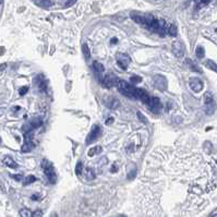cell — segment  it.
Segmentation results:
<instances>
[{
  "instance_id": "6da1fadb",
  "label": "cell",
  "mask_w": 217,
  "mask_h": 217,
  "mask_svg": "<svg viewBox=\"0 0 217 217\" xmlns=\"http://www.w3.org/2000/svg\"><path fill=\"white\" fill-rule=\"evenodd\" d=\"M43 168H44V171H45V173H46V176H47L48 180H49L51 183L56 182V180H57V176H56V173H55L52 166L49 164L48 160L45 159L44 162H43Z\"/></svg>"
},
{
  "instance_id": "7a4b0ae2",
  "label": "cell",
  "mask_w": 217,
  "mask_h": 217,
  "mask_svg": "<svg viewBox=\"0 0 217 217\" xmlns=\"http://www.w3.org/2000/svg\"><path fill=\"white\" fill-rule=\"evenodd\" d=\"M102 134V129L99 126H95L91 130V132L88 133L87 138H86V144H91V143L95 142Z\"/></svg>"
},
{
  "instance_id": "3957f363",
  "label": "cell",
  "mask_w": 217,
  "mask_h": 217,
  "mask_svg": "<svg viewBox=\"0 0 217 217\" xmlns=\"http://www.w3.org/2000/svg\"><path fill=\"white\" fill-rule=\"evenodd\" d=\"M153 83H154V85H155V87L158 88L159 91H165L167 88V80L165 76H163V75H155L154 78H153Z\"/></svg>"
},
{
  "instance_id": "277c9868",
  "label": "cell",
  "mask_w": 217,
  "mask_h": 217,
  "mask_svg": "<svg viewBox=\"0 0 217 217\" xmlns=\"http://www.w3.org/2000/svg\"><path fill=\"white\" fill-rule=\"evenodd\" d=\"M117 60H118L119 67L121 69H123V70H126L128 65L130 63V61H131V59H130V57L127 54H122V52H120V54L117 55Z\"/></svg>"
},
{
  "instance_id": "5b68a950",
  "label": "cell",
  "mask_w": 217,
  "mask_h": 217,
  "mask_svg": "<svg viewBox=\"0 0 217 217\" xmlns=\"http://www.w3.org/2000/svg\"><path fill=\"white\" fill-rule=\"evenodd\" d=\"M189 84H190L191 90L193 92H195V93H199V92H201L203 90V82L201 81L200 79H197V78L190 79Z\"/></svg>"
},
{
  "instance_id": "8992f818",
  "label": "cell",
  "mask_w": 217,
  "mask_h": 217,
  "mask_svg": "<svg viewBox=\"0 0 217 217\" xmlns=\"http://www.w3.org/2000/svg\"><path fill=\"white\" fill-rule=\"evenodd\" d=\"M173 51L176 57H182L184 54V45L181 42H175L173 45Z\"/></svg>"
},
{
  "instance_id": "52a82bcc",
  "label": "cell",
  "mask_w": 217,
  "mask_h": 217,
  "mask_svg": "<svg viewBox=\"0 0 217 217\" xmlns=\"http://www.w3.org/2000/svg\"><path fill=\"white\" fill-rule=\"evenodd\" d=\"M135 94H136V98L141 99L143 103H145V104L149 105L151 97H149V94H147L145 91H143L141 88H135Z\"/></svg>"
},
{
  "instance_id": "ba28073f",
  "label": "cell",
  "mask_w": 217,
  "mask_h": 217,
  "mask_svg": "<svg viewBox=\"0 0 217 217\" xmlns=\"http://www.w3.org/2000/svg\"><path fill=\"white\" fill-rule=\"evenodd\" d=\"M117 81H118V79L114 78L112 75H107V76H105L104 80H103V85L107 88H110V87H112V86L117 85Z\"/></svg>"
},
{
  "instance_id": "9c48e42d",
  "label": "cell",
  "mask_w": 217,
  "mask_h": 217,
  "mask_svg": "<svg viewBox=\"0 0 217 217\" xmlns=\"http://www.w3.org/2000/svg\"><path fill=\"white\" fill-rule=\"evenodd\" d=\"M105 104L110 109H117L120 106V102L117 98H115V97H108V98H106Z\"/></svg>"
},
{
  "instance_id": "30bf717a",
  "label": "cell",
  "mask_w": 217,
  "mask_h": 217,
  "mask_svg": "<svg viewBox=\"0 0 217 217\" xmlns=\"http://www.w3.org/2000/svg\"><path fill=\"white\" fill-rule=\"evenodd\" d=\"M131 19H132L135 23L140 24V25H145L146 24L145 15H141V14H139V13L132 12V13H131Z\"/></svg>"
},
{
  "instance_id": "8fae6325",
  "label": "cell",
  "mask_w": 217,
  "mask_h": 217,
  "mask_svg": "<svg viewBox=\"0 0 217 217\" xmlns=\"http://www.w3.org/2000/svg\"><path fill=\"white\" fill-rule=\"evenodd\" d=\"M34 2L37 4L38 7L42 8H49L52 6V1L51 0H34Z\"/></svg>"
},
{
  "instance_id": "7c38bea8",
  "label": "cell",
  "mask_w": 217,
  "mask_h": 217,
  "mask_svg": "<svg viewBox=\"0 0 217 217\" xmlns=\"http://www.w3.org/2000/svg\"><path fill=\"white\" fill-rule=\"evenodd\" d=\"M149 106L153 107V108H160L162 107V103L158 97H151L149 103Z\"/></svg>"
},
{
  "instance_id": "4fadbf2b",
  "label": "cell",
  "mask_w": 217,
  "mask_h": 217,
  "mask_svg": "<svg viewBox=\"0 0 217 217\" xmlns=\"http://www.w3.org/2000/svg\"><path fill=\"white\" fill-rule=\"evenodd\" d=\"M4 163L10 168H17V164L12 159V157L10 156H4Z\"/></svg>"
},
{
  "instance_id": "5bb4252c",
  "label": "cell",
  "mask_w": 217,
  "mask_h": 217,
  "mask_svg": "<svg viewBox=\"0 0 217 217\" xmlns=\"http://www.w3.org/2000/svg\"><path fill=\"white\" fill-rule=\"evenodd\" d=\"M84 173H85V177H86V179L88 180H92L95 178V173H94V170L90 168V167H86L84 169Z\"/></svg>"
},
{
  "instance_id": "9a60e30c",
  "label": "cell",
  "mask_w": 217,
  "mask_h": 217,
  "mask_svg": "<svg viewBox=\"0 0 217 217\" xmlns=\"http://www.w3.org/2000/svg\"><path fill=\"white\" fill-rule=\"evenodd\" d=\"M93 68H94V70H95L96 72H99V73H102V72L105 71L104 66H103L100 62H98V61H94V62H93Z\"/></svg>"
},
{
  "instance_id": "2e32d148",
  "label": "cell",
  "mask_w": 217,
  "mask_h": 217,
  "mask_svg": "<svg viewBox=\"0 0 217 217\" xmlns=\"http://www.w3.org/2000/svg\"><path fill=\"white\" fill-rule=\"evenodd\" d=\"M204 103H205V105H210V104L214 103L213 96H212L210 92H207V93L204 94Z\"/></svg>"
},
{
  "instance_id": "e0dca14e",
  "label": "cell",
  "mask_w": 217,
  "mask_h": 217,
  "mask_svg": "<svg viewBox=\"0 0 217 217\" xmlns=\"http://www.w3.org/2000/svg\"><path fill=\"white\" fill-rule=\"evenodd\" d=\"M205 66H206L208 69H210L212 71L217 72V63L216 62H214V61H212V60H206L205 61Z\"/></svg>"
},
{
  "instance_id": "ac0fdd59",
  "label": "cell",
  "mask_w": 217,
  "mask_h": 217,
  "mask_svg": "<svg viewBox=\"0 0 217 217\" xmlns=\"http://www.w3.org/2000/svg\"><path fill=\"white\" fill-rule=\"evenodd\" d=\"M102 146H95V147H93V149H91L90 151H88V156H94V155H97V154H99V153L102 152Z\"/></svg>"
},
{
  "instance_id": "d6986e66",
  "label": "cell",
  "mask_w": 217,
  "mask_h": 217,
  "mask_svg": "<svg viewBox=\"0 0 217 217\" xmlns=\"http://www.w3.org/2000/svg\"><path fill=\"white\" fill-rule=\"evenodd\" d=\"M82 50H83V55H84V58L87 60L91 57V51H90V48H88L87 44H83L82 45Z\"/></svg>"
},
{
  "instance_id": "ffe728a7",
  "label": "cell",
  "mask_w": 217,
  "mask_h": 217,
  "mask_svg": "<svg viewBox=\"0 0 217 217\" xmlns=\"http://www.w3.org/2000/svg\"><path fill=\"white\" fill-rule=\"evenodd\" d=\"M167 33H168L170 36H176V35H177V27H176V25L170 24L169 26L167 27Z\"/></svg>"
},
{
  "instance_id": "44dd1931",
  "label": "cell",
  "mask_w": 217,
  "mask_h": 217,
  "mask_svg": "<svg viewBox=\"0 0 217 217\" xmlns=\"http://www.w3.org/2000/svg\"><path fill=\"white\" fill-rule=\"evenodd\" d=\"M36 178H35L33 175H30V176H26L25 178L23 179V184L24 186H27V184H31L32 182H34Z\"/></svg>"
},
{
  "instance_id": "7402d4cb",
  "label": "cell",
  "mask_w": 217,
  "mask_h": 217,
  "mask_svg": "<svg viewBox=\"0 0 217 217\" xmlns=\"http://www.w3.org/2000/svg\"><path fill=\"white\" fill-rule=\"evenodd\" d=\"M20 216L21 217H32V212L27 208H22L20 210Z\"/></svg>"
},
{
  "instance_id": "603a6c76",
  "label": "cell",
  "mask_w": 217,
  "mask_h": 217,
  "mask_svg": "<svg viewBox=\"0 0 217 217\" xmlns=\"http://www.w3.org/2000/svg\"><path fill=\"white\" fill-rule=\"evenodd\" d=\"M195 52H197V57L200 58V59H202V58L204 57V54H205V50H204L203 47H201V46H199V47H197V50H195Z\"/></svg>"
},
{
  "instance_id": "cb8c5ba5",
  "label": "cell",
  "mask_w": 217,
  "mask_h": 217,
  "mask_svg": "<svg viewBox=\"0 0 217 217\" xmlns=\"http://www.w3.org/2000/svg\"><path fill=\"white\" fill-rule=\"evenodd\" d=\"M82 171H83V166H82L81 162H79L78 165H76V167H75V173H76L78 176H81Z\"/></svg>"
},
{
  "instance_id": "d4e9b609",
  "label": "cell",
  "mask_w": 217,
  "mask_h": 217,
  "mask_svg": "<svg viewBox=\"0 0 217 217\" xmlns=\"http://www.w3.org/2000/svg\"><path fill=\"white\" fill-rule=\"evenodd\" d=\"M37 83H38V87L41 88V90H43V91L46 90L47 86H46V82H45V80H43V79H38Z\"/></svg>"
},
{
  "instance_id": "484cf974",
  "label": "cell",
  "mask_w": 217,
  "mask_h": 217,
  "mask_svg": "<svg viewBox=\"0 0 217 217\" xmlns=\"http://www.w3.org/2000/svg\"><path fill=\"white\" fill-rule=\"evenodd\" d=\"M41 125H42V120H41V119H35V120H33V121L31 122V126H32V128L39 127Z\"/></svg>"
},
{
  "instance_id": "4316f807",
  "label": "cell",
  "mask_w": 217,
  "mask_h": 217,
  "mask_svg": "<svg viewBox=\"0 0 217 217\" xmlns=\"http://www.w3.org/2000/svg\"><path fill=\"white\" fill-rule=\"evenodd\" d=\"M131 82H132L133 84H138V83H140V82L142 81V78L141 76H131Z\"/></svg>"
},
{
  "instance_id": "83f0119b",
  "label": "cell",
  "mask_w": 217,
  "mask_h": 217,
  "mask_svg": "<svg viewBox=\"0 0 217 217\" xmlns=\"http://www.w3.org/2000/svg\"><path fill=\"white\" fill-rule=\"evenodd\" d=\"M27 91H28V86H23V87H21L20 90H19V94H20L21 96L25 95L27 93Z\"/></svg>"
},
{
  "instance_id": "f1b7e54d",
  "label": "cell",
  "mask_w": 217,
  "mask_h": 217,
  "mask_svg": "<svg viewBox=\"0 0 217 217\" xmlns=\"http://www.w3.org/2000/svg\"><path fill=\"white\" fill-rule=\"evenodd\" d=\"M31 149H32L31 144H28V143H25V144L22 146V149H21V151H22V152H28Z\"/></svg>"
},
{
  "instance_id": "f546056e",
  "label": "cell",
  "mask_w": 217,
  "mask_h": 217,
  "mask_svg": "<svg viewBox=\"0 0 217 217\" xmlns=\"http://www.w3.org/2000/svg\"><path fill=\"white\" fill-rule=\"evenodd\" d=\"M32 217H43V212L39 210H35L34 213H32Z\"/></svg>"
},
{
  "instance_id": "4dcf8cb0",
  "label": "cell",
  "mask_w": 217,
  "mask_h": 217,
  "mask_svg": "<svg viewBox=\"0 0 217 217\" xmlns=\"http://www.w3.org/2000/svg\"><path fill=\"white\" fill-rule=\"evenodd\" d=\"M138 117H139L140 120H141L142 122H144V123H145V122H147V119H146L145 117H144V116L141 114V112H138Z\"/></svg>"
},
{
  "instance_id": "1f68e13d",
  "label": "cell",
  "mask_w": 217,
  "mask_h": 217,
  "mask_svg": "<svg viewBox=\"0 0 217 217\" xmlns=\"http://www.w3.org/2000/svg\"><path fill=\"white\" fill-rule=\"evenodd\" d=\"M75 2H76V0H69L68 2L66 4V8H70V7H72V6H73V4H74Z\"/></svg>"
},
{
  "instance_id": "d6a6232c",
  "label": "cell",
  "mask_w": 217,
  "mask_h": 217,
  "mask_svg": "<svg viewBox=\"0 0 217 217\" xmlns=\"http://www.w3.org/2000/svg\"><path fill=\"white\" fill-rule=\"evenodd\" d=\"M12 178H13V179H15L17 181H21V180H22V176H21V175H13V176H12Z\"/></svg>"
},
{
  "instance_id": "836d02e7",
  "label": "cell",
  "mask_w": 217,
  "mask_h": 217,
  "mask_svg": "<svg viewBox=\"0 0 217 217\" xmlns=\"http://www.w3.org/2000/svg\"><path fill=\"white\" fill-rule=\"evenodd\" d=\"M6 68H7V63H1L0 65V72H2Z\"/></svg>"
},
{
  "instance_id": "e575fe53",
  "label": "cell",
  "mask_w": 217,
  "mask_h": 217,
  "mask_svg": "<svg viewBox=\"0 0 217 217\" xmlns=\"http://www.w3.org/2000/svg\"><path fill=\"white\" fill-rule=\"evenodd\" d=\"M112 122H114V118H108L106 120V125H111Z\"/></svg>"
},
{
  "instance_id": "d590c367",
  "label": "cell",
  "mask_w": 217,
  "mask_h": 217,
  "mask_svg": "<svg viewBox=\"0 0 217 217\" xmlns=\"http://www.w3.org/2000/svg\"><path fill=\"white\" fill-rule=\"evenodd\" d=\"M38 199H39V194H34L32 197V200H38Z\"/></svg>"
},
{
  "instance_id": "8d00e7d4",
  "label": "cell",
  "mask_w": 217,
  "mask_h": 217,
  "mask_svg": "<svg viewBox=\"0 0 217 217\" xmlns=\"http://www.w3.org/2000/svg\"><path fill=\"white\" fill-rule=\"evenodd\" d=\"M135 173H136V171H135V170H133L132 173H130V175H129V176H130V178H133V177H134V175H135Z\"/></svg>"
},
{
  "instance_id": "74e56055",
  "label": "cell",
  "mask_w": 217,
  "mask_h": 217,
  "mask_svg": "<svg viewBox=\"0 0 217 217\" xmlns=\"http://www.w3.org/2000/svg\"><path fill=\"white\" fill-rule=\"evenodd\" d=\"M4 108H1V107H0V116H2V115H4Z\"/></svg>"
},
{
  "instance_id": "f35d334b",
  "label": "cell",
  "mask_w": 217,
  "mask_h": 217,
  "mask_svg": "<svg viewBox=\"0 0 217 217\" xmlns=\"http://www.w3.org/2000/svg\"><path fill=\"white\" fill-rule=\"evenodd\" d=\"M201 1H202V4H206L210 2V0H201Z\"/></svg>"
},
{
  "instance_id": "ab89813d",
  "label": "cell",
  "mask_w": 217,
  "mask_h": 217,
  "mask_svg": "<svg viewBox=\"0 0 217 217\" xmlns=\"http://www.w3.org/2000/svg\"><path fill=\"white\" fill-rule=\"evenodd\" d=\"M4 47H1V48H0V55H2V52H4Z\"/></svg>"
},
{
  "instance_id": "60d3db41",
  "label": "cell",
  "mask_w": 217,
  "mask_h": 217,
  "mask_svg": "<svg viewBox=\"0 0 217 217\" xmlns=\"http://www.w3.org/2000/svg\"><path fill=\"white\" fill-rule=\"evenodd\" d=\"M116 42H117V38H114V39L111 41V43H112V44H115Z\"/></svg>"
},
{
  "instance_id": "b9f144b4",
  "label": "cell",
  "mask_w": 217,
  "mask_h": 217,
  "mask_svg": "<svg viewBox=\"0 0 217 217\" xmlns=\"http://www.w3.org/2000/svg\"><path fill=\"white\" fill-rule=\"evenodd\" d=\"M1 143H2V141H1V138H0V144H1Z\"/></svg>"
},
{
  "instance_id": "7bdbcfd3",
  "label": "cell",
  "mask_w": 217,
  "mask_h": 217,
  "mask_svg": "<svg viewBox=\"0 0 217 217\" xmlns=\"http://www.w3.org/2000/svg\"><path fill=\"white\" fill-rule=\"evenodd\" d=\"M212 217H217V215H213V216H212Z\"/></svg>"
},
{
  "instance_id": "ee69618b",
  "label": "cell",
  "mask_w": 217,
  "mask_h": 217,
  "mask_svg": "<svg viewBox=\"0 0 217 217\" xmlns=\"http://www.w3.org/2000/svg\"><path fill=\"white\" fill-rule=\"evenodd\" d=\"M1 1H2V0H0V2H1Z\"/></svg>"
},
{
  "instance_id": "f6af8a7d",
  "label": "cell",
  "mask_w": 217,
  "mask_h": 217,
  "mask_svg": "<svg viewBox=\"0 0 217 217\" xmlns=\"http://www.w3.org/2000/svg\"><path fill=\"white\" fill-rule=\"evenodd\" d=\"M120 217H125V216H120Z\"/></svg>"
}]
</instances>
